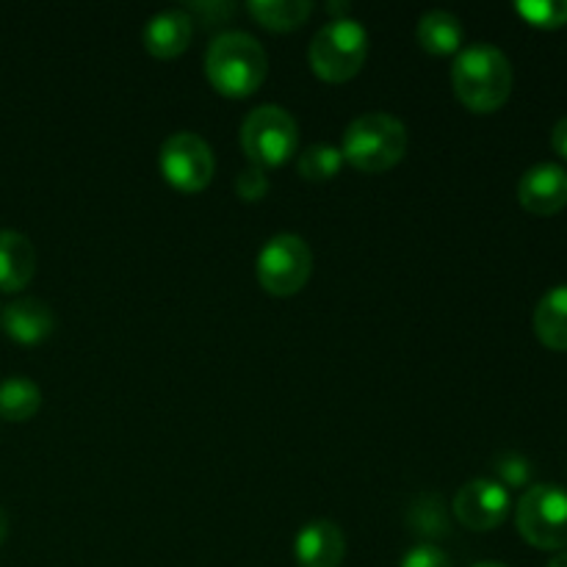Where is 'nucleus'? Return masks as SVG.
I'll list each match as a JSON object with an SVG mask.
<instances>
[{
	"label": "nucleus",
	"instance_id": "obj_1",
	"mask_svg": "<svg viewBox=\"0 0 567 567\" xmlns=\"http://www.w3.org/2000/svg\"><path fill=\"white\" fill-rule=\"evenodd\" d=\"M452 86L465 109L474 114H493L513 92V66L496 44H471L454 59Z\"/></svg>",
	"mask_w": 567,
	"mask_h": 567
},
{
	"label": "nucleus",
	"instance_id": "obj_2",
	"mask_svg": "<svg viewBox=\"0 0 567 567\" xmlns=\"http://www.w3.org/2000/svg\"><path fill=\"white\" fill-rule=\"evenodd\" d=\"M269 59L255 37L244 31H225L208 44L205 75L225 97H249L266 81Z\"/></svg>",
	"mask_w": 567,
	"mask_h": 567
},
{
	"label": "nucleus",
	"instance_id": "obj_3",
	"mask_svg": "<svg viewBox=\"0 0 567 567\" xmlns=\"http://www.w3.org/2000/svg\"><path fill=\"white\" fill-rule=\"evenodd\" d=\"M404 153H408V127L385 111L358 116L343 131V161H349L360 172L380 175V172L393 169L404 158Z\"/></svg>",
	"mask_w": 567,
	"mask_h": 567
},
{
	"label": "nucleus",
	"instance_id": "obj_4",
	"mask_svg": "<svg viewBox=\"0 0 567 567\" xmlns=\"http://www.w3.org/2000/svg\"><path fill=\"white\" fill-rule=\"evenodd\" d=\"M369 55V31L352 17H332L310 39L308 59L316 75L327 83H343L360 72Z\"/></svg>",
	"mask_w": 567,
	"mask_h": 567
},
{
	"label": "nucleus",
	"instance_id": "obj_5",
	"mask_svg": "<svg viewBox=\"0 0 567 567\" xmlns=\"http://www.w3.org/2000/svg\"><path fill=\"white\" fill-rule=\"evenodd\" d=\"M241 147L252 166H282L291 155H297V120L280 105H258L241 125Z\"/></svg>",
	"mask_w": 567,
	"mask_h": 567
},
{
	"label": "nucleus",
	"instance_id": "obj_6",
	"mask_svg": "<svg viewBox=\"0 0 567 567\" xmlns=\"http://www.w3.org/2000/svg\"><path fill=\"white\" fill-rule=\"evenodd\" d=\"M515 524L529 546L543 551L567 548V491L559 485H532L520 496Z\"/></svg>",
	"mask_w": 567,
	"mask_h": 567
},
{
	"label": "nucleus",
	"instance_id": "obj_7",
	"mask_svg": "<svg viewBox=\"0 0 567 567\" xmlns=\"http://www.w3.org/2000/svg\"><path fill=\"white\" fill-rule=\"evenodd\" d=\"M255 275H258L260 288L271 297H293L308 286L313 275V252L308 241L293 233L271 236L258 252Z\"/></svg>",
	"mask_w": 567,
	"mask_h": 567
},
{
	"label": "nucleus",
	"instance_id": "obj_8",
	"mask_svg": "<svg viewBox=\"0 0 567 567\" xmlns=\"http://www.w3.org/2000/svg\"><path fill=\"white\" fill-rule=\"evenodd\" d=\"M161 175L169 186L177 192H203L210 186L216 172V158L210 153L208 142L192 131L172 133L164 144H161Z\"/></svg>",
	"mask_w": 567,
	"mask_h": 567
},
{
	"label": "nucleus",
	"instance_id": "obj_9",
	"mask_svg": "<svg viewBox=\"0 0 567 567\" xmlns=\"http://www.w3.org/2000/svg\"><path fill=\"white\" fill-rule=\"evenodd\" d=\"M454 518L471 532H493L507 520L509 493L496 480H471L452 502Z\"/></svg>",
	"mask_w": 567,
	"mask_h": 567
},
{
	"label": "nucleus",
	"instance_id": "obj_10",
	"mask_svg": "<svg viewBox=\"0 0 567 567\" xmlns=\"http://www.w3.org/2000/svg\"><path fill=\"white\" fill-rule=\"evenodd\" d=\"M518 203L535 216H554L567 205V172L559 164H537L518 183Z\"/></svg>",
	"mask_w": 567,
	"mask_h": 567
},
{
	"label": "nucleus",
	"instance_id": "obj_11",
	"mask_svg": "<svg viewBox=\"0 0 567 567\" xmlns=\"http://www.w3.org/2000/svg\"><path fill=\"white\" fill-rule=\"evenodd\" d=\"M293 557L299 567H341L347 557V535L332 520H313L299 529Z\"/></svg>",
	"mask_w": 567,
	"mask_h": 567
},
{
	"label": "nucleus",
	"instance_id": "obj_12",
	"mask_svg": "<svg viewBox=\"0 0 567 567\" xmlns=\"http://www.w3.org/2000/svg\"><path fill=\"white\" fill-rule=\"evenodd\" d=\"M194 37V20L183 9H166L150 17L144 25V48L155 59H177L188 50Z\"/></svg>",
	"mask_w": 567,
	"mask_h": 567
},
{
	"label": "nucleus",
	"instance_id": "obj_13",
	"mask_svg": "<svg viewBox=\"0 0 567 567\" xmlns=\"http://www.w3.org/2000/svg\"><path fill=\"white\" fill-rule=\"evenodd\" d=\"M0 324H3V332L11 341L22 343V347H37V343L50 338L55 327V316L42 299H17L3 310Z\"/></svg>",
	"mask_w": 567,
	"mask_h": 567
},
{
	"label": "nucleus",
	"instance_id": "obj_14",
	"mask_svg": "<svg viewBox=\"0 0 567 567\" xmlns=\"http://www.w3.org/2000/svg\"><path fill=\"white\" fill-rule=\"evenodd\" d=\"M37 271V249L17 230H0V291H22Z\"/></svg>",
	"mask_w": 567,
	"mask_h": 567
},
{
	"label": "nucleus",
	"instance_id": "obj_15",
	"mask_svg": "<svg viewBox=\"0 0 567 567\" xmlns=\"http://www.w3.org/2000/svg\"><path fill=\"white\" fill-rule=\"evenodd\" d=\"M532 324H535V336L540 338L543 347L554 349V352H567V286H557L543 293Z\"/></svg>",
	"mask_w": 567,
	"mask_h": 567
},
{
	"label": "nucleus",
	"instance_id": "obj_16",
	"mask_svg": "<svg viewBox=\"0 0 567 567\" xmlns=\"http://www.w3.org/2000/svg\"><path fill=\"white\" fill-rule=\"evenodd\" d=\"M415 39L432 55L460 53V44H463V22L452 11H426L419 20V28H415Z\"/></svg>",
	"mask_w": 567,
	"mask_h": 567
},
{
	"label": "nucleus",
	"instance_id": "obj_17",
	"mask_svg": "<svg viewBox=\"0 0 567 567\" xmlns=\"http://www.w3.org/2000/svg\"><path fill=\"white\" fill-rule=\"evenodd\" d=\"M42 408V391L28 377H9L0 382V419L11 424L33 419Z\"/></svg>",
	"mask_w": 567,
	"mask_h": 567
},
{
	"label": "nucleus",
	"instance_id": "obj_18",
	"mask_svg": "<svg viewBox=\"0 0 567 567\" xmlns=\"http://www.w3.org/2000/svg\"><path fill=\"white\" fill-rule=\"evenodd\" d=\"M247 11L269 31H293L313 14V3L308 0H252Z\"/></svg>",
	"mask_w": 567,
	"mask_h": 567
},
{
	"label": "nucleus",
	"instance_id": "obj_19",
	"mask_svg": "<svg viewBox=\"0 0 567 567\" xmlns=\"http://www.w3.org/2000/svg\"><path fill=\"white\" fill-rule=\"evenodd\" d=\"M343 166V155L341 150L332 147V144H310L305 147V153L299 155L297 161V169L305 181H313V183H324L332 181V177L341 172Z\"/></svg>",
	"mask_w": 567,
	"mask_h": 567
},
{
	"label": "nucleus",
	"instance_id": "obj_20",
	"mask_svg": "<svg viewBox=\"0 0 567 567\" xmlns=\"http://www.w3.org/2000/svg\"><path fill=\"white\" fill-rule=\"evenodd\" d=\"M515 11L535 28L567 25V0H518Z\"/></svg>",
	"mask_w": 567,
	"mask_h": 567
},
{
	"label": "nucleus",
	"instance_id": "obj_21",
	"mask_svg": "<svg viewBox=\"0 0 567 567\" xmlns=\"http://www.w3.org/2000/svg\"><path fill=\"white\" fill-rule=\"evenodd\" d=\"M236 192L244 203H258V199H264L269 194V177H266V172L260 166H249V169H244L238 175Z\"/></svg>",
	"mask_w": 567,
	"mask_h": 567
},
{
	"label": "nucleus",
	"instance_id": "obj_22",
	"mask_svg": "<svg viewBox=\"0 0 567 567\" xmlns=\"http://www.w3.org/2000/svg\"><path fill=\"white\" fill-rule=\"evenodd\" d=\"M402 567H452V559L446 557L443 548L430 546V543H421V546H413L408 554H404Z\"/></svg>",
	"mask_w": 567,
	"mask_h": 567
},
{
	"label": "nucleus",
	"instance_id": "obj_23",
	"mask_svg": "<svg viewBox=\"0 0 567 567\" xmlns=\"http://www.w3.org/2000/svg\"><path fill=\"white\" fill-rule=\"evenodd\" d=\"M551 147H554V153L563 155V158L567 161V116H563V120H559L557 125H554Z\"/></svg>",
	"mask_w": 567,
	"mask_h": 567
},
{
	"label": "nucleus",
	"instance_id": "obj_24",
	"mask_svg": "<svg viewBox=\"0 0 567 567\" xmlns=\"http://www.w3.org/2000/svg\"><path fill=\"white\" fill-rule=\"evenodd\" d=\"M6 535H9V515H6L3 509H0V546H3V543H6Z\"/></svg>",
	"mask_w": 567,
	"mask_h": 567
},
{
	"label": "nucleus",
	"instance_id": "obj_25",
	"mask_svg": "<svg viewBox=\"0 0 567 567\" xmlns=\"http://www.w3.org/2000/svg\"><path fill=\"white\" fill-rule=\"evenodd\" d=\"M548 567H567V551L557 554V557H554L551 563H548Z\"/></svg>",
	"mask_w": 567,
	"mask_h": 567
},
{
	"label": "nucleus",
	"instance_id": "obj_26",
	"mask_svg": "<svg viewBox=\"0 0 567 567\" xmlns=\"http://www.w3.org/2000/svg\"><path fill=\"white\" fill-rule=\"evenodd\" d=\"M474 567H507V565H498V563H480V565H474Z\"/></svg>",
	"mask_w": 567,
	"mask_h": 567
}]
</instances>
